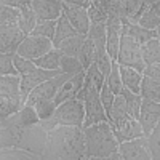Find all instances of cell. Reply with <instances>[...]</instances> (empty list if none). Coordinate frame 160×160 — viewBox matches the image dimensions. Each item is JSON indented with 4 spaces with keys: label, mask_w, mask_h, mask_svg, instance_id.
I'll return each mask as SVG.
<instances>
[{
    "label": "cell",
    "mask_w": 160,
    "mask_h": 160,
    "mask_svg": "<svg viewBox=\"0 0 160 160\" xmlns=\"http://www.w3.org/2000/svg\"><path fill=\"white\" fill-rule=\"evenodd\" d=\"M55 28H56V21L38 19L31 35H40V37H47V38H51L53 40V35H55Z\"/></svg>",
    "instance_id": "obj_38"
},
{
    "label": "cell",
    "mask_w": 160,
    "mask_h": 160,
    "mask_svg": "<svg viewBox=\"0 0 160 160\" xmlns=\"http://www.w3.org/2000/svg\"><path fill=\"white\" fill-rule=\"evenodd\" d=\"M98 3L108 16H115L123 22H130L136 15L141 0H93Z\"/></svg>",
    "instance_id": "obj_7"
},
{
    "label": "cell",
    "mask_w": 160,
    "mask_h": 160,
    "mask_svg": "<svg viewBox=\"0 0 160 160\" xmlns=\"http://www.w3.org/2000/svg\"><path fill=\"white\" fill-rule=\"evenodd\" d=\"M106 83L109 85V88L112 90V93L115 96L122 93L123 85H122V78H120V71H118V64L117 62L112 64V69H111L109 75L106 77Z\"/></svg>",
    "instance_id": "obj_39"
},
{
    "label": "cell",
    "mask_w": 160,
    "mask_h": 160,
    "mask_svg": "<svg viewBox=\"0 0 160 160\" xmlns=\"http://www.w3.org/2000/svg\"><path fill=\"white\" fill-rule=\"evenodd\" d=\"M56 102L55 99H45V101H38L34 104V109L40 118V122H45V120H50L53 117V114H55L56 111Z\"/></svg>",
    "instance_id": "obj_32"
},
{
    "label": "cell",
    "mask_w": 160,
    "mask_h": 160,
    "mask_svg": "<svg viewBox=\"0 0 160 160\" xmlns=\"http://www.w3.org/2000/svg\"><path fill=\"white\" fill-rule=\"evenodd\" d=\"M0 160H40V155L22 149H0Z\"/></svg>",
    "instance_id": "obj_31"
},
{
    "label": "cell",
    "mask_w": 160,
    "mask_h": 160,
    "mask_svg": "<svg viewBox=\"0 0 160 160\" xmlns=\"http://www.w3.org/2000/svg\"><path fill=\"white\" fill-rule=\"evenodd\" d=\"M40 160H66V158H61L58 155H53V154H48V152H43L40 155Z\"/></svg>",
    "instance_id": "obj_49"
},
{
    "label": "cell",
    "mask_w": 160,
    "mask_h": 160,
    "mask_svg": "<svg viewBox=\"0 0 160 160\" xmlns=\"http://www.w3.org/2000/svg\"><path fill=\"white\" fill-rule=\"evenodd\" d=\"M114 135H115V139L118 141V144L122 142H127V141H133V139H138V138H146L144 136V131L138 122V118H125L122 120L120 123L111 127Z\"/></svg>",
    "instance_id": "obj_14"
},
{
    "label": "cell",
    "mask_w": 160,
    "mask_h": 160,
    "mask_svg": "<svg viewBox=\"0 0 160 160\" xmlns=\"http://www.w3.org/2000/svg\"><path fill=\"white\" fill-rule=\"evenodd\" d=\"M62 58V53L58 48H53L50 50L47 55L40 56L38 59L34 61V64L40 69H45V71H58L59 69V62Z\"/></svg>",
    "instance_id": "obj_27"
},
{
    "label": "cell",
    "mask_w": 160,
    "mask_h": 160,
    "mask_svg": "<svg viewBox=\"0 0 160 160\" xmlns=\"http://www.w3.org/2000/svg\"><path fill=\"white\" fill-rule=\"evenodd\" d=\"M38 18L34 13L32 8H24V10H19V19H18V28L21 29V32L24 35H31L35 24H37Z\"/></svg>",
    "instance_id": "obj_28"
},
{
    "label": "cell",
    "mask_w": 160,
    "mask_h": 160,
    "mask_svg": "<svg viewBox=\"0 0 160 160\" xmlns=\"http://www.w3.org/2000/svg\"><path fill=\"white\" fill-rule=\"evenodd\" d=\"M78 34L74 28L72 24L69 22V19L66 18L64 15H61L58 19H56V28H55V35H53V47L58 48V45L62 42V40L69 38L72 35Z\"/></svg>",
    "instance_id": "obj_22"
},
{
    "label": "cell",
    "mask_w": 160,
    "mask_h": 160,
    "mask_svg": "<svg viewBox=\"0 0 160 160\" xmlns=\"http://www.w3.org/2000/svg\"><path fill=\"white\" fill-rule=\"evenodd\" d=\"M141 53H142V61L146 66L158 64L160 62V40L157 37L151 38L149 42H146L141 47Z\"/></svg>",
    "instance_id": "obj_26"
},
{
    "label": "cell",
    "mask_w": 160,
    "mask_h": 160,
    "mask_svg": "<svg viewBox=\"0 0 160 160\" xmlns=\"http://www.w3.org/2000/svg\"><path fill=\"white\" fill-rule=\"evenodd\" d=\"M2 3L8 5V7H13L16 10H24V8H31L32 5V0H0Z\"/></svg>",
    "instance_id": "obj_46"
},
{
    "label": "cell",
    "mask_w": 160,
    "mask_h": 160,
    "mask_svg": "<svg viewBox=\"0 0 160 160\" xmlns=\"http://www.w3.org/2000/svg\"><path fill=\"white\" fill-rule=\"evenodd\" d=\"M19 10L0 2V26H18Z\"/></svg>",
    "instance_id": "obj_34"
},
{
    "label": "cell",
    "mask_w": 160,
    "mask_h": 160,
    "mask_svg": "<svg viewBox=\"0 0 160 160\" xmlns=\"http://www.w3.org/2000/svg\"><path fill=\"white\" fill-rule=\"evenodd\" d=\"M111 160H123V158H122V155H120V154H118V151H117L115 154H112V155H111Z\"/></svg>",
    "instance_id": "obj_51"
},
{
    "label": "cell",
    "mask_w": 160,
    "mask_h": 160,
    "mask_svg": "<svg viewBox=\"0 0 160 160\" xmlns=\"http://www.w3.org/2000/svg\"><path fill=\"white\" fill-rule=\"evenodd\" d=\"M138 122L144 131V136H149L151 131L155 128V125L160 122V102L142 98Z\"/></svg>",
    "instance_id": "obj_11"
},
{
    "label": "cell",
    "mask_w": 160,
    "mask_h": 160,
    "mask_svg": "<svg viewBox=\"0 0 160 160\" xmlns=\"http://www.w3.org/2000/svg\"><path fill=\"white\" fill-rule=\"evenodd\" d=\"M59 69H61L62 74H71V75H75V74L83 72V68H82V64H80L78 58L66 56V55H62V58H61Z\"/></svg>",
    "instance_id": "obj_37"
},
{
    "label": "cell",
    "mask_w": 160,
    "mask_h": 160,
    "mask_svg": "<svg viewBox=\"0 0 160 160\" xmlns=\"http://www.w3.org/2000/svg\"><path fill=\"white\" fill-rule=\"evenodd\" d=\"M45 152L66 160H85L87 144L83 128L59 125L48 130Z\"/></svg>",
    "instance_id": "obj_1"
},
{
    "label": "cell",
    "mask_w": 160,
    "mask_h": 160,
    "mask_svg": "<svg viewBox=\"0 0 160 160\" xmlns=\"http://www.w3.org/2000/svg\"><path fill=\"white\" fill-rule=\"evenodd\" d=\"M152 8L155 10V13H157V16L160 18V2H158V3H155V5L152 7Z\"/></svg>",
    "instance_id": "obj_52"
},
{
    "label": "cell",
    "mask_w": 160,
    "mask_h": 160,
    "mask_svg": "<svg viewBox=\"0 0 160 160\" xmlns=\"http://www.w3.org/2000/svg\"><path fill=\"white\" fill-rule=\"evenodd\" d=\"M7 125V118H3V120H0V130H2L3 127Z\"/></svg>",
    "instance_id": "obj_53"
},
{
    "label": "cell",
    "mask_w": 160,
    "mask_h": 160,
    "mask_svg": "<svg viewBox=\"0 0 160 160\" xmlns=\"http://www.w3.org/2000/svg\"><path fill=\"white\" fill-rule=\"evenodd\" d=\"M139 95L144 99H151V101L160 102V78H151V77L142 75Z\"/></svg>",
    "instance_id": "obj_24"
},
{
    "label": "cell",
    "mask_w": 160,
    "mask_h": 160,
    "mask_svg": "<svg viewBox=\"0 0 160 160\" xmlns=\"http://www.w3.org/2000/svg\"><path fill=\"white\" fill-rule=\"evenodd\" d=\"M120 71V78H122V85L123 88H128L133 93H138L141 90V82H142V74L136 69L127 68V66H118Z\"/></svg>",
    "instance_id": "obj_20"
},
{
    "label": "cell",
    "mask_w": 160,
    "mask_h": 160,
    "mask_svg": "<svg viewBox=\"0 0 160 160\" xmlns=\"http://www.w3.org/2000/svg\"><path fill=\"white\" fill-rule=\"evenodd\" d=\"M99 98H101V102H102V106H104L106 112H109L111 108H112V104H114L115 95L112 93V90L109 88V85L106 83V82H104V85H102L101 90H99Z\"/></svg>",
    "instance_id": "obj_44"
},
{
    "label": "cell",
    "mask_w": 160,
    "mask_h": 160,
    "mask_svg": "<svg viewBox=\"0 0 160 160\" xmlns=\"http://www.w3.org/2000/svg\"><path fill=\"white\" fill-rule=\"evenodd\" d=\"M87 37L91 40H106V22H91Z\"/></svg>",
    "instance_id": "obj_45"
},
{
    "label": "cell",
    "mask_w": 160,
    "mask_h": 160,
    "mask_svg": "<svg viewBox=\"0 0 160 160\" xmlns=\"http://www.w3.org/2000/svg\"><path fill=\"white\" fill-rule=\"evenodd\" d=\"M120 95H122L123 99H125V106H127L128 115L133 117V118H138V117H139V109H141V102H142L141 95L130 91L128 88H123Z\"/></svg>",
    "instance_id": "obj_29"
},
{
    "label": "cell",
    "mask_w": 160,
    "mask_h": 160,
    "mask_svg": "<svg viewBox=\"0 0 160 160\" xmlns=\"http://www.w3.org/2000/svg\"><path fill=\"white\" fill-rule=\"evenodd\" d=\"M146 141H148V148L152 160H160V122L151 131V135L146 136Z\"/></svg>",
    "instance_id": "obj_36"
},
{
    "label": "cell",
    "mask_w": 160,
    "mask_h": 160,
    "mask_svg": "<svg viewBox=\"0 0 160 160\" xmlns=\"http://www.w3.org/2000/svg\"><path fill=\"white\" fill-rule=\"evenodd\" d=\"M8 118H10V122H13L15 125H19V127H32V125L40 123V118L34 109V106H29V104H24L16 114H13Z\"/></svg>",
    "instance_id": "obj_21"
},
{
    "label": "cell",
    "mask_w": 160,
    "mask_h": 160,
    "mask_svg": "<svg viewBox=\"0 0 160 160\" xmlns=\"http://www.w3.org/2000/svg\"><path fill=\"white\" fill-rule=\"evenodd\" d=\"M62 15L69 19L72 28L78 34L87 35V32L90 29V18H88V13H87L85 7H78V5L62 2Z\"/></svg>",
    "instance_id": "obj_13"
},
{
    "label": "cell",
    "mask_w": 160,
    "mask_h": 160,
    "mask_svg": "<svg viewBox=\"0 0 160 160\" xmlns=\"http://www.w3.org/2000/svg\"><path fill=\"white\" fill-rule=\"evenodd\" d=\"M85 38H87V35H83V34H75V35H72L69 38L62 40V42L58 45V50L66 56L78 58V53H80V50H82V45L85 42Z\"/></svg>",
    "instance_id": "obj_23"
},
{
    "label": "cell",
    "mask_w": 160,
    "mask_h": 160,
    "mask_svg": "<svg viewBox=\"0 0 160 160\" xmlns=\"http://www.w3.org/2000/svg\"><path fill=\"white\" fill-rule=\"evenodd\" d=\"M53 40L47 37H40V35H26L24 40L19 43L16 55L21 58H26L29 61H35L40 56L47 55L50 50H53Z\"/></svg>",
    "instance_id": "obj_6"
},
{
    "label": "cell",
    "mask_w": 160,
    "mask_h": 160,
    "mask_svg": "<svg viewBox=\"0 0 160 160\" xmlns=\"http://www.w3.org/2000/svg\"><path fill=\"white\" fill-rule=\"evenodd\" d=\"M135 24H139L141 28L149 29V31H157L158 26H160V18L157 16V13H155L154 8H149V10H146L142 15L136 19Z\"/></svg>",
    "instance_id": "obj_33"
},
{
    "label": "cell",
    "mask_w": 160,
    "mask_h": 160,
    "mask_svg": "<svg viewBox=\"0 0 160 160\" xmlns=\"http://www.w3.org/2000/svg\"><path fill=\"white\" fill-rule=\"evenodd\" d=\"M24 37L18 26H0V53L15 55Z\"/></svg>",
    "instance_id": "obj_15"
},
{
    "label": "cell",
    "mask_w": 160,
    "mask_h": 160,
    "mask_svg": "<svg viewBox=\"0 0 160 160\" xmlns=\"http://www.w3.org/2000/svg\"><path fill=\"white\" fill-rule=\"evenodd\" d=\"M31 8L38 19L56 21L62 15V2L61 0H32Z\"/></svg>",
    "instance_id": "obj_16"
},
{
    "label": "cell",
    "mask_w": 160,
    "mask_h": 160,
    "mask_svg": "<svg viewBox=\"0 0 160 160\" xmlns=\"http://www.w3.org/2000/svg\"><path fill=\"white\" fill-rule=\"evenodd\" d=\"M85 160H111V157H87Z\"/></svg>",
    "instance_id": "obj_50"
},
{
    "label": "cell",
    "mask_w": 160,
    "mask_h": 160,
    "mask_svg": "<svg viewBox=\"0 0 160 160\" xmlns=\"http://www.w3.org/2000/svg\"><path fill=\"white\" fill-rule=\"evenodd\" d=\"M122 34L131 37L138 45H144L146 42H149L151 38L157 37V31H149V29H144L141 28L139 24L135 22H123V28H122Z\"/></svg>",
    "instance_id": "obj_19"
},
{
    "label": "cell",
    "mask_w": 160,
    "mask_h": 160,
    "mask_svg": "<svg viewBox=\"0 0 160 160\" xmlns=\"http://www.w3.org/2000/svg\"><path fill=\"white\" fill-rule=\"evenodd\" d=\"M157 38L160 40V26H158V29H157Z\"/></svg>",
    "instance_id": "obj_54"
},
{
    "label": "cell",
    "mask_w": 160,
    "mask_h": 160,
    "mask_svg": "<svg viewBox=\"0 0 160 160\" xmlns=\"http://www.w3.org/2000/svg\"><path fill=\"white\" fill-rule=\"evenodd\" d=\"M64 3H72V5H78V7H88L91 3V0H62Z\"/></svg>",
    "instance_id": "obj_48"
},
{
    "label": "cell",
    "mask_w": 160,
    "mask_h": 160,
    "mask_svg": "<svg viewBox=\"0 0 160 160\" xmlns=\"http://www.w3.org/2000/svg\"><path fill=\"white\" fill-rule=\"evenodd\" d=\"M61 69L58 71H45V69H40V68H35L34 71L28 72V74H22L19 75L21 77V99H22V104H26V99H28L29 93L37 88L38 85H42L47 80H51L58 75H61Z\"/></svg>",
    "instance_id": "obj_9"
},
{
    "label": "cell",
    "mask_w": 160,
    "mask_h": 160,
    "mask_svg": "<svg viewBox=\"0 0 160 160\" xmlns=\"http://www.w3.org/2000/svg\"><path fill=\"white\" fill-rule=\"evenodd\" d=\"M72 75L71 74H61L55 78L51 80H47V82H43L42 85H38L37 88H34L31 93L28 99H26V104L29 106H34L35 102L38 101H45V99H55L58 90L61 88V85L66 82V80H69Z\"/></svg>",
    "instance_id": "obj_8"
},
{
    "label": "cell",
    "mask_w": 160,
    "mask_h": 160,
    "mask_svg": "<svg viewBox=\"0 0 160 160\" xmlns=\"http://www.w3.org/2000/svg\"><path fill=\"white\" fill-rule=\"evenodd\" d=\"M87 157H111L118 151V141L109 125V122H101L83 128Z\"/></svg>",
    "instance_id": "obj_2"
},
{
    "label": "cell",
    "mask_w": 160,
    "mask_h": 160,
    "mask_svg": "<svg viewBox=\"0 0 160 160\" xmlns=\"http://www.w3.org/2000/svg\"><path fill=\"white\" fill-rule=\"evenodd\" d=\"M122 28L123 21L115 16H108L106 21V51L111 56V59L115 62L118 55V47H120V38H122Z\"/></svg>",
    "instance_id": "obj_10"
},
{
    "label": "cell",
    "mask_w": 160,
    "mask_h": 160,
    "mask_svg": "<svg viewBox=\"0 0 160 160\" xmlns=\"http://www.w3.org/2000/svg\"><path fill=\"white\" fill-rule=\"evenodd\" d=\"M142 75L144 77H151V78H160V62L146 66L144 71H142Z\"/></svg>",
    "instance_id": "obj_47"
},
{
    "label": "cell",
    "mask_w": 160,
    "mask_h": 160,
    "mask_svg": "<svg viewBox=\"0 0 160 160\" xmlns=\"http://www.w3.org/2000/svg\"><path fill=\"white\" fill-rule=\"evenodd\" d=\"M128 117H130V115H128V112H127V106H125L123 96H122V95H117L115 99H114V104H112L111 111L108 112V122H109V125L114 127V125L120 123L122 120H125V118H128ZM131 118H133V117H131Z\"/></svg>",
    "instance_id": "obj_25"
},
{
    "label": "cell",
    "mask_w": 160,
    "mask_h": 160,
    "mask_svg": "<svg viewBox=\"0 0 160 160\" xmlns=\"http://www.w3.org/2000/svg\"><path fill=\"white\" fill-rule=\"evenodd\" d=\"M85 78L90 80V83L95 87V88H98V90H101V87H102L104 82H106V77L101 74V71L96 68L95 64H91L90 68L85 71Z\"/></svg>",
    "instance_id": "obj_40"
},
{
    "label": "cell",
    "mask_w": 160,
    "mask_h": 160,
    "mask_svg": "<svg viewBox=\"0 0 160 160\" xmlns=\"http://www.w3.org/2000/svg\"><path fill=\"white\" fill-rule=\"evenodd\" d=\"M0 98L21 99V77L16 75H0Z\"/></svg>",
    "instance_id": "obj_18"
},
{
    "label": "cell",
    "mask_w": 160,
    "mask_h": 160,
    "mask_svg": "<svg viewBox=\"0 0 160 160\" xmlns=\"http://www.w3.org/2000/svg\"><path fill=\"white\" fill-rule=\"evenodd\" d=\"M13 66H15V69L18 72V75H22V74H28L31 71H34L37 66L34 64V61H29L26 58H21L19 55H13Z\"/></svg>",
    "instance_id": "obj_42"
},
{
    "label": "cell",
    "mask_w": 160,
    "mask_h": 160,
    "mask_svg": "<svg viewBox=\"0 0 160 160\" xmlns=\"http://www.w3.org/2000/svg\"><path fill=\"white\" fill-rule=\"evenodd\" d=\"M77 99H80L85 106V122H83V128L95 125V123H101V122H108V112H106L104 106L101 102L99 98V90L95 88L90 80L83 78V85L77 93Z\"/></svg>",
    "instance_id": "obj_4"
},
{
    "label": "cell",
    "mask_w": 160,
    "mask_h": 160,
    "mask_svg": "<svg viewBox=\"0 0 160 160\" xmlns=\"http://www.w3.org/2000/svg\"><path fill=\"white\" fill-rule=\"evenodd\" d=\"M61 2H62V0H61Z\"/></svg>",
    "instance_id": "obj_55"
},
{
    "label": "cell",
    "mask_w": 160,
    "mask_h": 160,
    "mask_svg": "<svg viewBox=\"0 0 160 160\" xmlns=\"http://www.w3.org/2000/svg\"><path fill=\"white\" fill-rule=\"evenodd\" d=\"M87 13H88V18H90V24L91 22H106L108 21V15L106 11L91 0V3L87 7Z\"/></svg>",
    "instance_id": "obj_41"
},
{
    "label": "cell",
    "mask_w": 160,
    "mask_h": 160,
    "mask_svg": "<svg viewBox=\"0 0 160 160\" xmlns=\"http://www.w3.org/2000/svg\"><path fill=\"white\" fill-rule=\"evenodd\" d=\"M115 62L118 66H127V68L136 69L142 74L146 64L142 61V53H141V45H138L131 37L122 34L120 38V47H118V55Z\"/></svg>",
    "instance_id": "obj_5"
},
{
    "label": "cell",
    "mask_w": 160,
    "mask_h": 160,
    "mask_svg": "<svg viewBox=\"0 0 160 160\" xmlns=\"http://www.w3.org/2000/svg\"><path fill=\"white\" fill-rule=\"evenodd\" d=\"M118 154L123 160H152L146 138H138L118 144Z\"/></svg>",
    "instance_id": "obj_12"
},
{
    "label": "cell",
    "mask_w": 160,
    "mask_h": 160,
    "mask_svg": "<svg viewBox=\"0 0 160 160\" xmlns=\"http://www.w3.org/2000/svg\"><path fill=\"white\" fill-rule=\"evenodd\" d=\"M22 102L19 99H10V98H0V120L8 118L13 114H16L21 108Z\"/></svg>",
    "instance_id": "obj_35"
},
{
    "label": "cell",
    "mask_w": 160,
    "mask_h": 160,
    "mask_svg": "<svg viewBox=\"0 0 160 160\" xmlns=\"http://www.w3.org/2000/svg\"><path fill=\"white\" fill-rule=\"evenodd\" d=\"M83 78H85V71L80 72V74L72 75L69 80H66V82L61 85V88L58 90L56 96H55L56 106L61 104V102H64V101H68V99L75 98L77 93H78V90L82 88V85H83Z\"/></svg>",
    "instance_id": "obj_17"
},
{
    "label": "cell",
    "mask_w": 160,
    "mask_h": 160,
    "mask_svg": "<svg viewBox=\"0 0 160 160\" xmlns=\"http://www.w3.org/2000/svg\"><path fill=\"white\" fill-rule=\"evenodd\" d=\"M16 69L13 66V55L0 53V75H16Z\"/></svg>",
    "instance_id": "obj_43"
},
{
    "label": "cell",
    "mask_w": 160,
    "mask_h": 160,
    "mask_svg": "<svg viewBox=\"0 0 160 160\" xmlns=\"http://www.w3.org/2000/svg\"><path fill=\"white\" fill-rule=\"evenodd\" d=\"M95 58H96V45L91 38L87 37L83 45H82V50H80V53H78V61H80V64H82L83 71H87L90 66L95 62Z\"/></svg>",
    "instance_id": "obj_30"
},
{
    "label": "cell",
    "mask_w": 160,
    "mask_h": 160,
    "mask_svg": "<svg viewBox=\"0 0 160 160\" xmlns=\"http://www.w3.org/2000/svg\"><path fill=\"white\" fill-rule=\"evenodd\" d=\"M83 122H85V106L80 99L72 98V99H68V101L58 104L53 117L50 120H45V122H40V123L47 130H51L59 125L83 128Z\"/></svg>",
    "instance_id": "obj_3"
}]
</instances>
